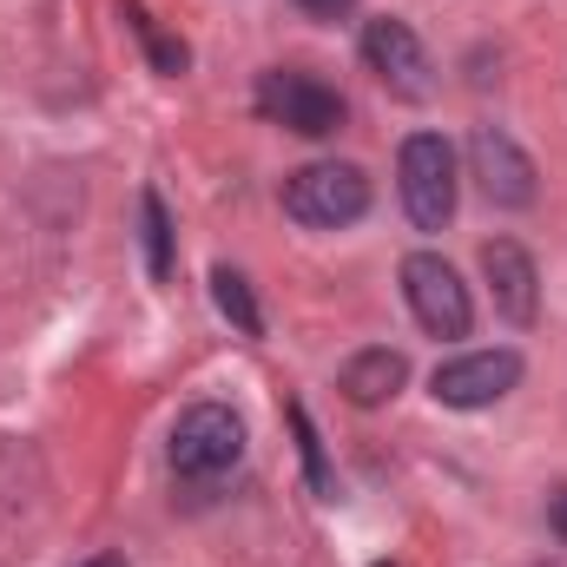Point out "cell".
Masks as SVG:
<instances>
[{
    "label": "cell",
    "instance_id": "1",
    "mask_svg": "<svg viewBox=\"0 0 567 567\" xmlns=\"http://www.w3.org/2000/svg\"><path fill=\"white\" fill-rule=\"evenodd\" d=\"M284 212L310 231H343L370 212V178H363V165H343V158L303 165L284 178Z\"/></svg>",
    "mask_w": 567,
    "mask_h": 567
},
{
    "label": "cell",
    "instance_id": "2",
    "mask_svg": "<svg viewBox=\"0 0 567 567\" xmlns=\"http://www.w3.org/2000/svg\"><path fill=\"white\" fill-rule=\"evenodd\" d=\"M396 178H403V205L416 218V231H442L455 218V145L442 133H410L396 152Z\"/></svg>",
    "mask_w": 567,
    "mask_h": 567
},
{
    "label": "cell",
    "instance_id": "3",
    "mask_svg": "<svg viewBox=\"0 0 567 567\" xmlns=\"http://www.w3.org/2000/svg\"><path fill=\"white\" fill-rule=\"evenodd\" d=\"M238 455H245V423L225 403H192L172 423V468L192 475V482H212V475L238 468Z\"/></svg>",
    "mask_w": 567,
    "mask_h": 567
},
{
    "label": "cell",
    "instance_id": "4",
    "mask_svg": "<svg viewBox=\"0 0 567 567\" xmlns=\"http://www.w3.org/2000/svg\"><path fill=\"white\" fill-rule=\"evenodd\" d=\"M403 297H410V310H416V323L429 337H468V323H475L468 284L455 278V265L435 258V251L403 258Z\"/></svg>",
    "mask_w": 567,
    "mask_h": 567
},
{
    "label": "cell",
    "instance_id": "5",
    "mask_svg": "<svg viewBox=\"0 0 567 567\" xmlns=\"http://www.w3.org/2000/svg\"><path fill=\"white\" fill-rule=\"evenodd\" d=\"M258 113H265L271 126L303 133V140H330V133L343 126V100H337L323 80H310V73H284V66L258 80Z\"/></svg>",
    "mask_w": 567,
    "mask_h": 567
},
{
    "label": "cell",
    "instance_id": "6",
    "mask_svg": "<svg viewBox=\"0 0 567 567\" xmlns=\"http://www.w3.org/2000/svg\"><path fill=\"white\" fill-rule=\"evenodd\" d=\"M515 383H522V357H515V350L449 357V363H435V377H429V390H435L442 410H488V403H502Z\"/></svg>",
    "mask_w": 567,
    "mask_h": 567
},
{
    "label": "cell",
    "instance_id": "7",
    "mask_svg": "<svg viewBox=\"0 0 567 567\" xmlns=\"http://www.w3.org/2000/svg\"><path fill=\"white\" fill-rule=\"evenodd\" d=\"M363 60H370V73L396 93V100H429L435 93V66H429V53H423V40H416V27L410 20H370L363 27Z\"/></svg>",
    "mask_w": 567,
    "mask_h": 567
},
{
    "label": "cell",
    "instance_id": "8",
    "mask_svg": "<svg viewBox=\"0 0 567 567\" xmlns=\"http://www.w3.org/2000/svg\"><path fill=\"white\" fill-rule=\"evenodd\" d=\"M468 158H475V178H482V192H488L495 205H508V212L535 205V158L508 140V133H495V126H475Z\"/></svg>",
    "mask_w": 567,
    "mask_h": 567
},
{
    "label": "cell",
    "instance_id": "9",
    "mask_svg": "<svg viewBox=\"0 0 567 567\" xmlns=\"http://www.w3.org/2000/svg\"><path fill=\"white\" fill-rule=\"evenodd\" d=\"M482 278L495 290V310L508 317V323H535V303H542V271H535V258L515 245V238H488L482 245Z\"/></svg>",
    "mask_w": 567,
    "mask_h": 567
},
{
    "label": "cell",
    "instance_id": "10",
    "mask_svg": "<svg viewBox=\"0 0 567 567\" xmlns=\"http://www.w3.org/2000/svg\"><path fill=\"white\" fill-rule=\"evenodd\" d=\"M403 383H410V357H403V350H390V343H377V350H357V357L343 363V377H337V390H343L357 410H377V403H390Z\"/></svg>",
    "mask_w": 567,
    "mask_h": 567
},
{
    "label": "cell",
    "instance_id": "11",
    "mask_svg": "<svg viewBox=\"0 0 567 567\" xmlns=\"http://www.w3.org/2000/svg\"><path fill=\"white\" fill-rule=\"evenodd\" d=\"M212 297H218V310L238 323V337H265V310H258L251 284L238 278L231 265H218V271H212Z\"/></svg>",
    "mask_w": 567,
    "mask_h": 567
},
{
    "label": "cell",
    "instance_id": "12",
    "mask_svg": "<svg viewBox=\"0 0 567 567\" xmlns=\"http://www.w3.org/2000/svg\"><path fill=\"white\" fill-rule=\"evenodd\" d=\"M140 218H145V271L165 284L172 278V218H165L158 192H140Z\"/></svg>",
    "mask_w": 567,
    "mask_h": 567
},
{
    "label": "cell",
    "instance_id": "13",
    "mask_svg": "<svg viewBox=\"0 0 567 567\" xmlns=\"http://www.w3.org/2000/svg\"><path fill=\"white\" fill-rule=\"evenodd\" d=\"M290 429H297V442H303L310 488H317V495H330V462H323V442H317V429H310V410H303V403H290Z\"/></svg>",
    "mask_w": 567,
    "mask_h": 567
},
{
    "label": "cell",
    "instance_id": "14",
    "mask_svg": "<svg viewBox=\"0 0 567 567\" xmlns=\"http://www.w3.org/2000/svg\"><path fill=\"white\" fill-rule=\"evenodd\" d=\"M133 20H140V13H133ZM140 33H145V47H152V66H158V73H172V80H178V73L192 66V53H185V40H172V33H158L152 20H140Z\"/></svg>",
    "mask_w": 567,
    "mask_h": 567
},
{
    "label": "cell",
    "instance_id": "15",
    "mask_svg": "<svg viewBox=\"0 0 567 567\" xmlns=\"http://www.w3.org/2000/svg\"><path fill=\"white\" fill-rule=\"evenodd\" d=\"M297 7H303V13H317V20H337V13H350L357 0H297Z\"/></svg>",
    "mask_w": 567,
    "mask_h": 567
},
{
    "label": "cell",
    "instance_id": "16",
    "mask_svg": "<svg viewBox=\"0 0 567 567\" xmlns=\"http://www.w3.org/2000/svg\"><path fill=\"white\" fill-rule=\"evenodd\" d=\"M548 522H555V535H561V542H567V488H561V495H555V508H548Z\"/></svg>",
    "mask_w": 567,
    "mask_h": 567
},
{
    "label": "cell",
    "instance_id": "17",
    "mask_svg": "<svg viewBox=\"0 0 567 567\" xmlns=\"http://www.w3.org/2000/svg\"><path fill=\"white\" fill-rule=\"evenodd\" d=\"M86 567H126V555H100V561H86Z\"/></svg>",
    "mask_w": 567,
    "mask_h": 567
}]
</instances>
